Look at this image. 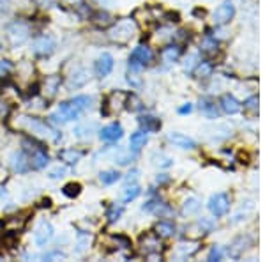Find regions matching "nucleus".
I'll use <instances>...</instances> for the list:
<instances>
[{"label": "nucleus", "instance_id": "1", "mask_svg": "<svg viewBox=\"0 0 265 262\" xmlns=\"http://www.w3.org/2000/svg\"><path fill=\"white\" fill-rule=\"evenodd\" d=\"M92 97L89 96H76L73 97L71 101H65L58 107V110L55 113L50 115V119L53 123H68V120H73L76 117H80L83 112H87L91 108Z\"/></svg>", "mask_w": 265, "mask_h": 262}, {"label": "nucleus", "instance_id": "2", "mask_svg": "<svg viewBox=\"0 0 265 262\" xmlns=\"http://www.w3.org/2000/svg\"><path fill=\"white\" fill-rule=\"evenodd\" d=\"M14 126L19 128V130H27L30 131L34 136H39V138H50L53 142H57L60 138V133H57L55 130L48 126L46 123L36 119V117H29V115H19L14 123Z\"/></svg>", "mask_w": 265, "mask_h": 262}, {"label": "nucleus", "instance_id": "3", "mask_svg": "<svg viewBox=\"0 0 265 262\" xmlns=\"http://www.w3.org/2000/svg\"><path fill=\"white\" fill-rule=\"evenodd\" d=\"M136 30H138V27H136L135 19L124 18L120 19V22H117L115 25L108 30V37L114 43H117V45H127V43L135 37Z\"/></svg>", "mask_w": 265, "mask_h": 262}, {"label": "nucleus", "instance_id": "4", "mask_svg": "<svg viewBox=\"0 0 265 262\" xmlns=\"http://www.w3.org/2000/svg\"><path fill=\"white\" fill-rule=\"evenodd\" d=\"M29 34H30L29 25L23 22H14L7 27V37L11 39V43H13L14 46L23 45V43L29 39Z\"/></svg>", "mask_w": 265, "mask_h": 262}, {"label": "nucleus", "instance_id": "5", "mask_svg": "<svg viewBox=\"0 0 265 262\" xmlns=\"http://www.w3.org/2000/svg\"><path fill=\"white\" fill-rule=\"evenodd\" d=\"M152 61V52L149 46H136L132 50L131 57H129V68H135V69H142L143 66H147L149 62Z\"/></svg>", "mask_w": 265, "mask_h": 262}, {"label": "nucleus", "instance_id": "6", "mask_svg": "<svg viewBox=\"0 0 265 262\" xmlns=\"http://www.w3.org/2000/svg\"><path fill=\"white\" fill-rule=\"evenodd\" d=\"M209 209L214 216H225L230 209V197L227 193H223V191L212 195L209 200Z\"/></svg>", "mask_w": 265, "mask_h": 262}, {"label": "nucleus", "instance_id": "7", "mask_svg": "<svg viewBox=\"0 0 265 262\" xmlns=\"http://www.w3.org/2000/svg\"><path fill=\"white\" fill-rule=\"evenodd\" d=\"M233 16H235V6H233V2L227 0L214 11V23L216 25H227L232 22Z\"/></svg>", "mask_w": 265, "mask_h": 262}, {"label": "nucleus", "instance_id": "8", "mask_svg": "<svg viewBox=\"0 0 265 262\" xmlns=\"http://www.w3.org/2000/svg\"><path fill=\"white\" fill-rule=\"evenodd\" d=\"M32 52L39 57H48L55 52V39L52 36H41L34 41Z\"/></svg>", "mask_w": 265, "mask_h": 262}, {"label": "nucleus", "instance_id": "9", "mask_svg": "<svg viewBox=\"0 0 265 262\" xmlns=\"http://www.w3.org/2000/svg\"><path fill=\"white\" fill-rule=\"evenodd\" d=\"M127 101V94L122 92V91H115L114 94H112L110 97L106 99V110H104L103 113H110V112H120L124 108V105H126Z\"/></svg>", "mask_w": 265, "mask_h": 262}, {"label": "nucleus", "instance_id": "10", "mask_svg": "<svg viewBox=\"0 0 265 262\" xmlns=\"http://www.w3.org/2000/svg\"><path fill=\"white\" fill-rule=\"evenodd\" d=\"M114 66H115V62H114V57H112V53L104 52L103 55L97 58V62H96L97 76H101V78L108 76L112 73V69H114Z\"/></svg>", "mask_w": 265, "mask_h": 262}, {"label": "nucleus", "instance_id": "11", "mask_svg": "<svg viewBox=\"0 0 265 262\" xmlns=\"http://www.w3.org/2000/svg\"><path fill=\"white\" fill-rule=\"evenodd\" d=\"M53 236V227L50 221H41L39 227L36 229V234H34V239H36V245L37 246H45L52 239Z\"/></svg>", "mask_w": 265, "mask_h": 262}, {"label": "nucleus", "instance_id": "12", "mask_svg": "<svg viewBox=\"0 0 265 262\" xmlns=\"http://www.w3.org/2000/svg\"><path fill=\"white\" fill-rule=\"evenodd\" d=\"M122 135H124L122 126H120V124H117V123L104 126L103 130H101V133H99L101 140H104V142H117V140L122 138Z\"/></svg>", "mask_w": 265, "mask_h": 262}, {"label": "nucleus", "instance_id": "13", "mask_svg": "<svg viewBox=\"0 0 265 262\" xmlns=\"http://www.w3.org/2000/svg\"><path fill=\"white\" fill-rule=\"evenodd\" d=\"M168 142L173 144L175 147H181V149H194L196 147V142L189 136L182 135V133H170L168 135Z\"/></svg>", "mask_w": 265, "mask_h": 262}, {"label": "nucleus", "instance_id": "14", "mask_svg": "<svg viewBox=\"0 0 265 262\" xmlns=\"http://www.w3.org/2000/svg\"><path fill=\"white\" fill-rule=\"evenodd\" d=\"M96 131H97L96 123H83V124H78L73 133H75V136L80 140H91Z\"/></svg>", "mask_w": 265, "mask_h": 262}, {"label": "nucleus", "instance_id": "15", "mask_svg": "<svg viewBox=\"0 0 265 262\" xmlns=\"http://www.w3.org/2000/svg\"><path fill=\"white\" fill-rule=\"evenodd\" d=\"M11 167H13L14 172L23 174V172L29 170L30 162H27V156L23 154V152H13V154H11Z\"/></svg>", "mask_w": 265, "mask_h": 262}, {"label": "nucleus", "instance_id": "16", "mask_svg": "<svg viewBox=\"0 0 265 262\" xmlns=\"http://www.w3.org/2000/svg\"><path fill=\"white\" fill-rule=\"evenodd\" d=\"M249 245H251V237H249V236H239L232 245H230L228 253L232 257H239L240 253H242Z\"/></svg>", "mask_w": 265, "mask_h": 262}, {"label": "nucleus", "instance_id": "17", "mask_svg": "<svg viewBox=\"0 0 265 262\" xmlns=\"http://www.w3.org/2000/svg\"><path fill=\"white\" fill-rule=\"evenodd\" d=\"M221 108H223V112L230 113V115H235V113H239L242 110L239 101H237L233 96H230V94H225V96L221 97Z\"/></svg>", "mask_w": 265, "mask_h": 262}, {"label": "nucleus", "instance_id": "18", "mask_svg": "<svg viewBox=\"0 0 265 262\" xmlns=\"http://www.w3.org/2000/svg\"><path fill=\"white\" fill-rule=\"evenodd\" d=\"M81 156H83V152L75 151V149H64V151L58 152V158H60L62 162L69 163V165H75V163H78L81 159Z\"/></svg>", "mask_w": 265, "mask_h": 262}, {"label": "nucleus", "instance_id": "19", "mask_svg": "<svg viewBox=\"0 0 265 262\" xmlns=\"http://www.w3.org/2000/svg\"><path fill=\"white\" fill-rule=\"evenodd\" d=\"M145 144H147V133L145 131H136L131 135V140H129L131 151L138 152L142 147H145Z\"/></svg>", "mask_w": 265, "mask_h": 262}, {"label": "nucleus", "instance_id": "20", "mask_svg": "<svg viewBox=\"0 0 265 262\" xmlns=\"http://www.w3.org/2000/svg\"><path fill=\"white\" fill-rule=\"evenodd\" d=\"M89 80H91V73H89L87 69H78L75 75L71 76L69 85H71V87H83Z\"/></svg>", "mask_w": 265, "mask_h": 262}, {"label": "nucleus", "instance_id": "21", "mask_svg": "<svg viewBox=\"0 0 265 262\" xmlns=\"http://www.w3.org/2000/svg\"><path fill=\"white\" fill-rule=\"evenodd\" d=\"M140 126L147 131H158L159 128H161V120L159 119H156V117H152V115H143V117H140Z\"/></svg>", "mask_w": 265, "mask_h": 262}, {"label": "nucleus", "instance_id": "22", "mask_svg": "<svg viewBox=\"0 0 265 262\" xmlns=\"http://www.w3.org/2000/svg\"><path fill=\"white\" fill-rule=\"evenodd\" d=\"M198 211H200V200H198L196 197H191L184 202L181 213H182V216H193V214H196Z\"/></svg>", "mask_w": 265, "mask_h": 262}, {"label": "nucleus", "instance_id": "23", "mask_svg": "<svg viewBox=\"0 0 265 262\" xmlns=\"http://www.w3.org/2000/svg\"><path fill=\"white\" fill-rule=\"evenodd\" d=\"M30 163H32L34 169H42V167L48 165V154H46L41 147H37V149H34L32 152V162Z\"/></svg>", "mask_w": 265, "mask_h": 262}, {"label": "nucleus", "instance_id": "24", "mask_svg": "<svg viewBox=\"0 0 265 262\" xmlns=\"http://www.w3.org/2000/svg\"><path fill=\"white\" fill-rule=\"evenodd\" d=\"M27 224V218L25 214H19V216H13L9 218V220L6 221V227L11 230V232H18V230H21L23 227Z\"/></svg>", "mask_w": 265, "mask_h": 262}, {"label": "nucleus", "instance_id": "25", "mask_svg": "<svg viewBox=\"0 0 265 262\" xmlns=\"http://www.w3.org/2000/svg\"><path fill=\"white\" fill-rule=\"evenodd\" d=\"M154 230L159 237H170V236H173L175 227L168 224V221H159V224L154 227Z\"/></svg>", "mask_w": 265, "mask_h": 262}, {"label": "nucleus", "instance_id": "26", "mask_svg": "<svg viewBox=\"0 0 265 262\" xmlns=\"http://www.w3.org/2000/svg\"><path fill=\"white\" fill-rule=\"evenodd\" d=\"M120 179V174L117 170H104L99 174V181L103 183V185H114Z\"/></svg>", "mask_w": 265, "mask_h": 262}, {"label": "nucleus", "instance_id": "27", "mask_svg": "<svg viewBox=\"0 0 265 262\" xmlns=\"http://www.w3.org/2000/svg\"><path fill=\"white\" fill-rule=\"evenodd\" d=\"M200 108H202V112L209 117V119H217V108H216V105L214 103H210V101H207V99H202L200 101Z\"/></svg>", "mask_w": 265, "mask_h": 262}, {"label": "nucleus", "instance_id": "28", "mask_svg": "<svg viewBox=\"0 0 265 262\" xmlns=\"http://www.w3.org/2000/svg\"><path fill=\"white\" fill-rule=\"evenodd\" d=\"M92 19H94V23L97 27H108L112 23V16H110V13H106V11L96 13L94 16H92Z\"/></svg>", "mask_w": 265, "mask_h": 262}, {"label": "nucleus", "instance_id": "29", "mask_svg": "<svg viewBox=\"0 0 265 262\" xmlns=\"http://www.w3.org/2000/svg\"><path fill=\"white\" fill-rule=\"evenodd\" d=\"M140 195V186L138 185H132V186H127L122 193V202H131L135 200L136 197Z\"/></svg>", "mask_w": 265, "mask_h": 262}, {"label": "nucleus", "instance_id": "30", "mask_svg": "<svg viewBox=\"0 0 265 262\" xmlns=\"http://www.w3.org/2000/svg\"><path fill=\"white\" fill-rule=\"evenodd\" d=\"M179 55H181V48H179V46H168V48L163 50V58H165L166 62L177 61Z\"/></svg>", "mask_w": 265, "mask_h": 262}, {"label": "nucleus", "instance_id": "31", "mask_svg": "<svg viewBox=\"0 0 265 262\" xmlns=\"http://www.w3.org/2000/svg\"><path fill=\"white\" fill-rule=\"evenodd\" d=\"M58 85H60V78H57V76H48V78H46V91H48L50 97L55 96Z\"/></svg>", "mask_w": 265, "mask_h": 262}, {"label": "nucleus", "instance_id": "32", "mask_svg": "<svg viewBox=\"0 0 265 262\" xmlns=\"http://www.w3.org/2000/svg\"><path fill=\"white\" fill-rule=\"evenodd\" d=\"M152 163L154 165H158V167H170L171 165V158H168V156H165L163 152H156L154 156H152Z\"/></svg>", "mask_w": 265, "mask_h": 262}, {"label": "nucleus", "instance_id": "33", "mask_svg": "<svg viewBox=\"0 0 265 262\" xmlns=\"http://www.w3.org/2000/svg\"><path fill=\"white\" fill-rule=\"evenodd\" d=\"M64 195L65 197H69V198H75L80 195V191H81V186L78 185V183H69V185H65L64 186Z\"/></svg>", "mask_w": 265, "mask_h": 262}, {"label": "nucleus", "instance_id": "34", "mask_svg": "<svg viewBox=\"0 0 265 262\" xmlns=\"http://www.w3.org/2000/svg\"><path fill=\"white\" fill-rule=\"evenodd\" d=\"M244 110L249 113H258V96H251L244 103Z\"/></svg>", "mask_w": 265, "mask_h": 262}, {"label": "nucleus", "instance_id": "35", "mask_svg": "<svg viewBox=\"0 0 265 262\" xmlns=\"http://www.w3.org/2000/svg\"><path fill=\"white\" fill-rule=\"evenodd\" d=\"M91 245V236H81L76 243V253H83Z\"/></svg>", "mask_w": 265, "mask_h": 262}, {"label": "nucleus", "instance_id": "36", "mask_svg": "<svg viewBox=\"0 0 265 262\" xmlns=\"http://www.w3.org/2000/svg\"><path fill=\"white\" fill-rule=\"evenodd\" d=\"M210 73H212V66H210L209 62H202V64H198V68H196L198 76H209Z\"/></svg>", "mask_w": 265, "mask_h": 262}, {"label": "nucleus", "instance_id": "37", "mask_svg": "<svg viewBox=\"0 0 265 262\" xmlns=\"http://www.w3.org/2000/svg\"><path fill=\"white\" fill-rule=\"evenodd\" d=\"M120 214H122V207L112 206L110 209H108L106 216H108V220H110V221H115V220H119V218H120Z\"/></svg>", "mask_w": 265, "mask_h": 262}, {"label": "nucleus", "instance_id": "38", "mask_svg": "<svg viewBox=\"0 0 265 262\" xmlns=\"http://www.w3.org/2000/svg\"><path fill=\"white\" fill-rule=\"evenodd\" d=\"M11 71H13V64L9 61H0V78L7 76Z\"/></svg>", "mask_w": 265, "mask_h": 262}, {"label": "nucleus", "instance_id": "39", "mask_svg": "<svg viewBox=\"0 0 265 262\" xmlns=\"http://www.w3.org/2000/svg\"><path fill=\"white\" fill-rule=\"evenodd\" d=\"M138 71L140 69H135V68H129V84H132L135 87H138L140 84H142V80H140V75H138Z\"/></svg>", "mask_w": 265, "mask_h": 262}, {"label": "nucleus", "instance_id": "40", "mask_svg": "<svg viewBox=\"0 0 265 262\" xmlns=\"http://www.w3.org/2000/svg\"><path fill=\"white\" fill-rule=\"evenodd\" d=\"M115 162L119 163V165H127L129 162H132V154L131 152H122V154L117 156Z\"/></svg>", "mask_w": 265, "mask_h": 262}, {"label": "nucleus", "instance_id": "41", "mask_svg": "<svg viewBox=\"0 0 265 262\" xmlns=\"http://www.w3.org/2000/svg\"><path fill=\"white\" fill-rule=\"evenodd\" d=\"M65 174H68V169H65V167H57V169H53L52 172H50V177L60 179V177H64Z\"/></svg>", "mask_w": 265, "mask_h": 262}, {"label": "nucleus", "instance_id": "42", "mask_svg": "<svg viewBox=\"0 0 265 262\" xmlns=\"http://www.w3.org/2000/svg\"><path fill=\"white\" fill-rule=\"evenodd\" d=\"M221 257H223L221 250L217 248V246H214V248L210 250V253H209V260H221Z\"/></svg>", "mask_w": 265, "mask_h": 262}, {"label": "nucleus", "instance_id": "43", "mask_svg": "<svg viewBox=\"0 0 265 262\" xmlns=\"http://www.w3.org/2000/svg\"><path fill=\"white\" fill-rule=\"evenodd\" d=\"M198 55H191L188 61H186V71H193V68L196 66Z\"/></svg>", "mask_w": 265, "mask_h": 262}, {"label": "nucleus", "instance_id": "44", "mask_svg": "<svg viewBox=\"0 0 265 262\" xmlns=\"http://www.w3.org/2000/svg\"><path fill=\"white\" fill-rule=\"evenodd\" d=\"M34 2H36L39 7H50V6H53L55 0H34Z\"/></svg>", "mask_w": 265, "mask_h": 262}, {"label": "nucleus", "instance_id": "45", "mask_svg": "<svg viewBox=\"0 0 265 262\" xmlns=\"http://www.w3.org/2000/svg\"><path fill=\"white\" fill-rule=\"evenodd\" d=\"M191 112H193V105L191 103H188L186 107H182V108H179V113H182V115H184V113H191Z\"/></svg>", "mask_w": 265, "mask_h": 262}, {"label": "nucleus", "instance_id": "46", "mask_svg": "<svg viewBox=\"0 0 265 262\" xmlns=\"http://www.w3.org/2000/svg\"><path fill=\"white\" fill-rule=\"evenodd\" d=\"M136 175H138V170H132L131 174H129V177H127V183L135 181V179H136Z\"/></svg>", "mask_w": 265, "mask_h": 262}, {"label": "nucleus", "instance_id": "47", "mask_svg": "<svg viewBox=\"0 0 265 262\" xmlns=\"http://www.w3.org/2000/svg\"><path fill=\"white\" fill-rule=\"evenodd\" d=\"M4 112H6V107H4V105L0 103V113H4Z\"/></svg>", "mask_w": 265, "mask_h": 262}, {"label": "nucleus", "instance_id": "48", "mask_svg": "<svg viewBox=\"0 0 265 262\" xmlns=\"http://www.w3.org/2000/svg\"><path fill=\"white\" fill-rule=\"evenodd\" d=\"M65 2H69V4H75L76 2L78 4V2H81V0H65Z\"/></svg>", "mask_w": 265, "mask_h": 262}, {"label": "nucleus", "instance_id": "49", "mask_svg": "<svg viewBox=\"0 0 265 262\" xmlns=\"http://www.w3.org/2000/svg\"><path fill=\"white\" fill-rule=\"evenodd\" d=\"M97 2H101V4H108L110 0H97Z\"/></svg>", "mask_w": 265, "mask_h": 262}, {"label": "nucleus", "instance_id": "50", "mask_svg": "<svg viewBox=\"0 0 265 262\" xmlns=\"http://www.w3.org/2000/svg\"><path fill=\"white\" fill-rule=\"evenodd\" d=\"M0 2H6V0H0Z\"/></svg>", "mask_w": 265, "mask_h": 262}]
</instances>
